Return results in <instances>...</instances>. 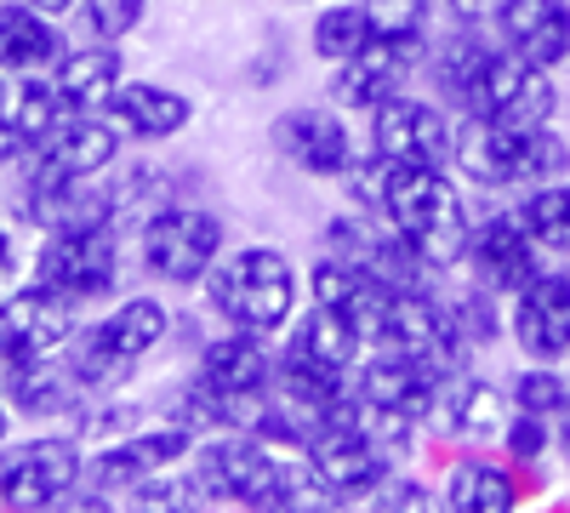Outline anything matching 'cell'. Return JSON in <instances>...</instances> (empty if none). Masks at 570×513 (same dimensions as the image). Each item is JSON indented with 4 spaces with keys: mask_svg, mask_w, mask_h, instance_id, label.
<instances>
[{
    "mask_svg": "<svg viewBox=\"0 0 570 513\" xmlns=\"http://www.w3.org/2000/svg\"><path fill=\"white\" fill-rule=\"evenodd\" d=\"M142 12H149V0H86V7H80L86 29L98 40H115V46L142 23Z\"/></svg>",
    "mask_w": 570,
    "mask_h": 513,
    "instance_id": "37",
    "label": "cell"
},
{
    "mask_svg": "<svg viewBox=\"0 0 570 513\" xmlns=\"http://www.w3.org/2000/svg\"><path fill=\"white\" fill-rule=\"evenodd\" d=\"M508 388L491 377H473V371H451V377L434 388V405L422 416V434L434 440H468V445H491L508 423Z\"/></svg>",
    "mask_w": 570,
    "mask_h": 513,
    "instance_id": "16",
    "label": "cell"
},
{
    "mask_svg": "<svg viewBox=\"0 0 570 513\" xmlns=\"http://www.w3.org/2000/svg\"><path fill=\"white\" fill-rule=\"evenodd\" d=\"M86 485V456L75 440L40 434L23 445L0 451V502L18 513H46V507H69V496Z\"/></svg>",
    "mask_w": 570,
    "mask_h": 513,
    "instance_id": "7",
    "label": "cell"
},
{
    "mask_svg": "<svg viewBox=\"0 0 570 513\" xmlns=\"http://www.w3.org/2000/svg\"><path fill=\"white\" fill-rule=\"evenodd\" d=\"M497 445H502V456L513 462V468H542V462L553 456V423L548 416H531V411H508Z\"/></svg>",
    "mask_w": 570,
    "mask_h": 513,
    "instance_id": "36",
    "label": "cell"
},
{
    "mask_svg": "<svg viewBox=\"0 0 570 513\" xmlns=\"http://www.w3.org/2000/svg\"><path fill=\"white\" fill-rule=\"evenodd\" d=\"M422 58H428L422 46H400V40H365L354 58L331 63L325 98L337 103L343 115H371L376 103H389L394 91H405V86H411V69H416Z\"/></svg>",
    "mask_w": 570,
    "mask_h": 513,
    "instance_id": "15",
    "label": "cell"
},
{
    "mask_svg": "<svg viewBox=\"0 0 570 513\" xmlns=\"http://www.w3.org/2000/svg\"><path fill=\"white\" fill-rule=\"evenodd\" d=\"M365 337L360 325L325 303H308V314H297L285 325V348H279V365L303 371V377H320V383H354V365L365 359Z\"/></svg>",
    "mask_w": 570,
    "mask_h": 513,
    "instance_id": "12",
    "label": "cell"
},
{
    "mask_svg": "<svg viewBox=\"0 0 570 513\" xmlns=\"http://www.w3.org/2000/svg\"><path fill=\"white\" fill-rule=\"evenodd\" d=\"M451 171L462 182L502 195V189H542L553 177H570V144L553 126H497L480 115H456L451 131Z\"/></svg>",
    "mask_w": 570,
    "mask_h": 513,
    "instance_id": "2",
    "label": "cell"
},
{
    "mask_svg": "<svg viewBox=\"0 0 570 513\" xmlns=\"http://www.w3.org/2000/svg\"><path fill=\"white\" fill-rule=\"evenodd\" d=\"M120 126L109 115H63L58 131L23 160V182H86L120 160Z\"/></svg>",
    "mask_w": 570,
    "mask_h": 513,
    "instance_id": "13",
    "label": "cell"
},
{
    "mask_svg": "<svg viewBox=\"0 0 570 513\" xmlns=\"http://www.w3.org/2000/svg\"><path fill=\"white\" fill-rule=\"evenodd\" d=\"M7 423H12V405H7V394H0V440H7Z\"/></svg>",
    "mask_w": 570,
    "mask_h": 513,
    "instance_id": "43",
    "label": "cell"
},
{
    "mask_svg": "<svg viewBox=\"0 0 570 513\" xmlns=\"http://www.w3.org/2000/svg\"><path fill=\"white\" fill-rule=\"evenodd\" d=\"M440 7L451 12V23H485L497 0H440Z\"/></svg>",
    "mask_w": 570,
    "mask_h": 513,
    "instance_id": "39",
    "label": "cell"
},
{
    "mask_svg": "<svg viewBox=\"0 0 570 513\" xmlns=\"http://www.w3.org/2000/svg\"><path fill=\"white\" fill-rule=\"evenodd\" d=\"M553 456H559L564 468H570V411H564L559 423H553Z\"/></svg>",
    "mask_w": 570,
    "mask_h": 513,
    "instance_id": "42",
    "label": "cell"
},
{
    "mask_svg": "<svg viewBox=\"0 0 570 513\" xmlns=\"http://www.w3.org/2000/svg\"><path fill=\"white\" fill-rule=\"evenodd\" d=\"M80 332L75 325V303L63 292H52L46 279L12 292L0 303V337H7L18 354H63V343Z\"/></svg>",
    "mask_w": 570,
    "mask_h": 513,
    "instance_id": "23",
    "label": "cell"
},
{
    "mask_svg": "<svg viewBox=\"0 0 570 513\" xmlns=\"http://www.w3.org/2000/svg\"><path fill=\"white\" fill-rule=\"evenodd\" d=\"M63 58V40L52 18L35 12L29 0H7L0 7V75H40Z\"/></svg>",
    "mask_w": 570,
    "mask_h": 513,
    "instance_id": "27",
    "label": "cell"
},
{
    "mask_svg": "<svg viewBox=\"0 0 570 513\" xmlns=\"http://www.w3.org/2000/svg\"><path fill=\"white\" fill-rule=\"evenodd\" d=\"M98 332H104L126 359H142V354H155V348L166 343L171 308H166L160 297H126V303H115L109 319H98Z\"/></svg>",
    "mask_w": 570,
    "mask_h": 513,
    "instance_id": "29",
    "label": "cell"
},
{
    "mask_svg": "<svg viewBox=\"0 0 570 513\" xmlns=\"http://www.w3.org/2000/svg\"><path fill=\"white\" fill-rule=\"evenodd\" d=\"M513 211L525 217L531 240L548 257L570 263V177H553V182H542V189H525V200H519Z\"/></svg>",
    "mask_w": 570,
    "mask_h": 513,
    "instance_id": "31",
    "label": "cell"
},
{
    "mask_svg": "<svg viewBox=\"0 0 570 513\" xmlns=\"http://www.w3.org/2000/svg\"><path fill=\"white\" fill-rule=\"evenodd\" d=\"M268 144L285 166H297L303 177H320V182H343L360 160L354 149V131H348V115L337 103H297V109H279L274 126H268Z\"/></svg>",
    "mask_w": 570,
    "mask_h": 513,
    "instance_id": "10",
    "label": "cell"
},
{
    "mask_svg": "<svg viewBox=\"0 0 570 513\" xmlns=\"http://www.w3.org/2000/svg\"><path fill=\"white\" fill-rule=\"evenodd\" d=\"M279 456H292V451H274L268 440H257L246 428H223V434H200L195 440V451H188V474L200 480V491L212 502L257 507L263 491L279 474Z\"/></svg>",
    "mask_w": 570,
    "mask_h": 513,
    "instance_id": "9",
    "label": "cell"
},
{
    "mask_svg": "<svg viewBox=\"0 0 570 513\" xmlns=\"http://www.w3.org/2000/svg\"><path fill=\"white\" fill-rule=\"evenodd\" d=\"M228 251V228L217 211L206 206H155L142 217V274L160 279V286H206V274L217 268V257Z\"/></svg>",
    "mask_w": 570,
    "mask_h": 513,
    "instance_id": "4",
    "label": "cell"
},
{
    "mask_svg": "<svg viewBox=\"0 0 570 513\" xmlns=\"http://www.w3.org/2000/svg\"><path fill=\"white\" fill-rule=\"evenodd\" d=\"M462 115H480V120H497V126H553L559 115V86L548 69L525 63L519 52H508V46L497 40L491 58L480 69V80H473Z\"/></svg>",
    "mask_w": 570,
    "mask_h": 513,
    "instance_id": "6",
    "label": "cell"
},
{
    "mask_svg": "<svg viewBox=\"0 0 570 513\" xmlns=\"http://www.w3.org/2000/svg\"><path fill=\"white\" fill-rule=\"evenodd\" d=\"M23 359H29V354H18L7 337H0V394H7V383L18 377V365H23Z\"/></svg>",
    "mask_w": 570,
    "mask_h": 513,
    "instance_id": "40",
    "label": "cell"
},
{
    "mask_svg": "<svg viewBox=\"0 0 570 513\" xmlns=\"http://www.w3.org/2000/svg\"><path fill=\"white\" fill-rule=\"evenodd\" d=\"M451 131H456V115L440 98L394 91L389 103H376L365 115V149L394 166H451Z\"/></svg>",
    "mask_w": 570,
    "mask_h": 513,
    "instance_id": "8",
    "label": "cell"
},
{
    "mask_svg": "<svg viewBox=\"0 0 570 513\" xmlns=\"http://www.w3.org/2000/svg\"><path fill=\"white\" fill-rule=\"evenodd\" d=\"M491 46H497V40H485L480 23H456V29L434 46V52L422 58V63H428V80H434L440 103H445L451 115H462L473 80H480V69H485V58H491Z\"/></svg>",
    "mask_w": 570,
    "mask_h": 513,
    "instance_id": "28",
    "label": "cell"
},
{
    "mask_svg": "<svg viewBox=\"0 0 570 513\" xmlns=\"http://www.w3.org/2000/svg\"><path fill=\"white\" fill-rule=\"evenodd\" d=\"M508 337L525 359H570V268H542L508 297Z\"/></svg>",
    "mask_w": 570,
    "mask_h": 513,
    "instance_id": "17",
    "label": "cell"
},
{
    "mask_svg": "<svg viewBox=\"0 0 570 513\" xmlns=\"http://www.w3.org/2000/svg\"><path fill=\"white\" fill-rule=\"evenodd\" d=\"M371 507H383V513H416V507H440V496H434V485H422L416 474H405V468H394L383 485H376L371 496H365Z\"/></svg>",
    "mask_w": 570,
    "mask_h": 513,
    "instance_id": "38",
    "label": "cell"
},
{
    "mask_svg": "<svg viewBox=\"0 0 570 513\" xmlns=\"http://www.w3.org/2000/svg\"><path fill=\"white\" fill-rule=\"evenodd\" d=\"M445 303H451V319H456L468 354H485V348H497L508 337V303L497 292H485V286H473V279H468V286L456 297H445Z\"/></svg>",
    "mask_w": 570,
    "mask_h": 513,
    "instance_id": "33",
    "label": "cell"
},
{
    "mask_svg": "<svg viewBox=\"0 0 570 513\" xmlns=\"http://www.w3.org/2000/svg\"><path fill=\"white\" fill-rule=\"evenodd\" d=\"M126 80V58L115 40H98V46H75V52H63L52 63V86L69 115H104L109 98L120 91Z\"/></svg>",
    "mask_w": 570,
    "mask_h": 513,
    "instance_id": "25",
    "label": "cell"
},
{
    "mask_svg": "<svg viewBox=\"0 0 570 513\" xmlns=\"http://www.w3.org/2000/svg\"><path fill=\"white\" fill-rule=\"evenodd\" d=\"M104 115L126 137H137V144H166V137H177L195 120V103H188L177 86H160V80H120V91L109 98Z\"/></svg>",
    "mask_w": 570,
    "mask_h": 513,
    "instance_id": "24",
    "label": "cell"
},
{
    "mask_svg": "<svg viewBox=\"0 0 570 513\" xmlns=\"http://www.w3.org/2000/svg\"><path fill=\"white\" fill-rule=\"evenodd\" d=\"M308 303H325V308H337L360 325V337L376 343L383 337V325H389V308H394V286H383L371 268L337 257V251H325L314 268H308Z\"/></svg>",
    "mask_w": 570,
    "mask_h": 513,
    "instance_id": "20",
    "label": "cell"
},
{
    "mask_svg": "<svg viewBox=\"0 0 570 513\" xmlns=\"http://www.w3.org/2000/svg\"><path fill=\"white\" fill-rule=\"evenodd\" d=\"M35 12H46V18H69V12H80L86 0H29Z\"/></svg>",
    "mask_w": 570,
    "mask_h": 513,
    "instance_id": "41",
    "label": "cell"
},
{
    "mask_svg": "<svg viewBox=\"0 0 570 513\" xmlns=\"http://www.w3.org/2000/svg\"><path fill=\"white\" fill-rule=\"evenodd\" d=\"M508 399H513V411H531V416H548V423H559V416L570 411V371H559L553 359L519 365L513 383H508Z\"/></svg>",
    "mask_w": 570,
    "mask_h": 513,
    "instance_id": "34",
    "label": "cell"
},
{
    "mask_svg": "<svg viewBox=\"0 0 570 513\" xmlns=\"http://www.w3.org/2000/svg\"><path fill=\"white\" fill-rule=\"evenodd\" d=\"M365 40H371V23H365L360 0H325V7L314 12V23H308V46H314V58H320L325 69L343 63V58H354Z\"/></svg>",
    "mask_w": 570,
    "mask_h": 513,
    "instance_id": "32",
    "label": "cell"
},
{
    "mask_svg": "<svg viewBox=\"0 0 570 513\" xmlns=\"http://www.w3.org/2000/svg\"><path fill=\"white\" fill-rule=\"evenodd\" d=\"M195 440H200L195 428H183V423H171V416H160L155 428H131V434L109 440L98 451V462L86 468V480L98 485V491H131V485L155 480L166 468H183L188 451H195Z\"/></svg>",
    "mask_w": 570,
    "mask_h": 513,
    "instance_id": "14",
    "label": "cell"
},
{
    "mask_svg": "<svg viewBox=\"0 0 570 513\" xmlns=\"http://www.w3.org/2000/svg\"><path fill=\"white\" fill-rule=\"evenodd\" d=\"M440 507L445 513H513L519 507V468L485 456V451H468L445 468Z\"/></svg>",
    "mask_w": 570,
    "mask_h": 513,
    "instance_id": "26",
    "label": "cell"
},
{
    "mask_svg": "<svg viewBox=\"0 0 570 513\" xmlns=\"http://www.w3.org/2000/svg\"><path fill=\"white\" fill-rule=\"evenodd\" d=\"M491 34L508 52L553 75L570 63V0H497Z\"/></svg>",
    "mask_w": 570,
    "mask_h": 513,
    "instance_id": "19",
    "label": "cell"
},
{
    "mask_svg": "<svg viewBox=\"0 0 570 513\" xmlns=\"http://www.w3.org/2000/svg\"><path fill=\"white\" fill-rule=\"evenodd\" d=\"M274 371H279V348L274 337H257V332H228L212 337L200 348V365L195 377L206 388H217L223 399H252V394H268L274 388Z\"/></svg>",
    "mask_w": 570,
    "mask_h": 513,
    "instance_id": "22",
    "label": "cell"
},
{
    "mask_svg": "<svg viewBox=\"0 0 570 513\" xmlns=\"http://www.w3.org/2000/svg\"><path fill=\"white\" fill-rule=\"evenodd\" d=\"M63 365H69V377L86 388V394H109V388H120L126 377H131V365L137 359H126L98 325L91 332H75L69 343H63Z\"/></svg>",
    "mask_w": 570,
    "mask_h": 513,
    "instance_id": "30",
    "label": "cell"
},
{
    "mask_svg": "<svg viewBox=\"0 0 570 513\" xmlns=\"http://www.w3.org/2000/svg\"><path fill=\"white\" fill-rule=\"evenodd\" d=\"M308 468L320 474V485L331 491V502H365L376 485H383L400 462L376 445L371 434H360L354 423H337V428H325L308 451Z\"/></svg>",
    "mask_w": 570,
    "mask_h": 513,
    "instance_id": "18",
    "label": "cell"
},
{
    "mask_svg": "<svg viewBox=\"0 0 570 513\" xmlns=\"http://www.w3.org/2000/svg\"><path fill=\"white\" fill-rule=\"evenodd\" d=\"M462 268H468L473 286H485L508 303L519 286H531V279L548 268V251L531 240V228H525L519 211H485V217H473Z\"/></svg>",
    "mask_w": 570,
    "mask_h": 513,
    "instance_id": "11",
    "label": "cell"
},
{
    "mask_svg": "<svg viewBox=\"0 0 570 513\" xmlns=\"http://www.w3.org/2000/svg\"><path fill=\"white\" fill-rule=\"evenodd\" d=\"M12 263V240H7V228H0V268Z\"/></svg>",
    "mask_w": 570,
    "mask_h": 513,
    "instance_id": "44",
    "label": "cell"
},
{
    "mask_svg": "<svg viewBox=\"0 0 570 513\" xmlns=\"http://www.w3.org/2000/svg\"><path fill=\"white\" fill-rule=\"evenodd\" d=\"M35 274L69 303H104L120 286V235L115 223H69L46 228V246L35 257Z\"/></svg>",
    "mask_w": 570,
    "mask_h": 513,
    "instance_id": "5",
    "label": "cell"
},
{
    "mask_svg": "<svg viewBox=\"0 0 570 513\" xmlns=\"http://www.w3.org/2000/svg\"><path fill=\"white\" fill-rule=\"evenodd\" d=\"M343 182L354 189V206L383 217L434 274L462 268L473 217H468V200L445 166H394V160H376L365 149Z\"/></svg>",
    "mask_w": 570,
    "mask_h": 513,
    "instance_id": "1",
    "label": "cell"
},
{
    "mask_svg": "<svg viewBox=\"0 0 570 513\" xmlns=\"http://www.w3.org/2000/svg\"><path fill=\"white\" fill-rule=\"evenodd\" d=\"M371 40H400V46H428V23H434V0H360Z\"/></svg>",
    "mask_w": 570,
    "mask_h": 513,
    "instance_id": "35",
    "label": "cell"
},
{
    "mask_svg": "<svg viewBox=\"0 0 570 513\" xmlns=\"http://www.w3.org/2000/svg\"><path fill=\"white\" fill-rule=\"evenodd\" d=\"M206 303L223 325L257 337H285L297 319V268L279 246H240L223 251L206 274Z\"/></svg>",
    "mask_w": 570,
    "mask_h": 513,
    "instance_id": "3",
    "label": "cell"
},
{
    "mask_svg": "<svg viewBox=\"0 0 570 513\" xmlns=\"http://www.w3.org/2000/svg\"><path fill=\"white\" fill-rule=\"evenodd\" d=\"M63 98L40 75H0V160L23 166L63 120Z\"/></svg>",
    "mask_w": 570,
    "mask_h": 513,
    "instance_id": "21",
    "label": "cell"
}]
</instances>
